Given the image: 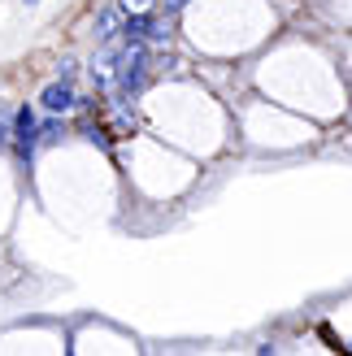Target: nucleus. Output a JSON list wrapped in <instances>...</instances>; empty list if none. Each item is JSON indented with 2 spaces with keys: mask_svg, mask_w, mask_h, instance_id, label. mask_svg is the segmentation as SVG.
<instances>
[{
  "mask_svg": "<svg viewBox=\"0 0 352 356\" xmlns=\"http://www.w3.org/2000/svg\"><path fill=\"white\" fill-rule=\"evenodd\" d=\"M26 5H35V0H26Z\"/></svg>",
  "mask_w": 352,
  "mask_h": 356,
  "instance_id": "6e6552de",
  "label": "nucleus"
},
{
  "mask_svg": "<svg viewBox=\"0 0 352 356\" xmlns=\"http://www.w3.org/2000/svg\"><path fill=\"white\" fill-rule=\"evenodd\" d=\"M13 144H17V152H22V161H31L35 144H40V122H35L31 104H22V109L13 113Z\"/></svg>",
  "mask_w": 352,
  "mask_h": 356,
  "instance_id": "f257e3e1",
  "label": "nucleus"
},
{
  "mask_svg": "<svg viewBox=\"0 0 352 356\" xmlns=\"http://www.w3.org/2000/svg\"><path fill=\"white\" fill-rule=\"evenodd\" d=\"M57 79H61V83L74 79V61H61V65H57Z\"/></svg>",
  "mask_w": 352,
  "mask_h": 356,
  "instance_id": "39448f33",
  "label": "nucleus"
},
{
  "mask_svg": "<svg viewBox=\"0 0 352 356\" xmlns=\"http://www.w3.org/2000/svg\"><path fill=\"white\" fill-rule=\"evenodd\" d=\"M0 144H5V127H0Z\"/></svg>",
  "mask_w": 352,
  "mask_h": 356,
  "instance_id": "0eeeda50",
  "label": "nucleus"
},
{
  "mask_svg": "<svg viewBox=\"0 0 352 356\" xmlns=\"http://www.w3.org/2000/svg\"><path fill=\"white\" fill-rule=\"evenodd\" d=\"M57 135H61V118H48L40 127V139H57Z\"/></svg>",
  "mask_w": 352,
  "mask_h": 356,
  "instance_id": "20e7f679",
  "label": "nucleus"
},
{
  "mask_svg": "<svg viewBox=\"0 0 352 356\" xmlns=\"http://www.w3.org/2000/svg\"><path fill=\"white\" fill-rule=\"evenodd\" d=\"M183 5H187V0H161V9H166V13H179Z\"/></svg>",
  "mask_w": 352,
  "mask_h": 356,
  "instance_id": "423d86ee",
  "label": "nucleus"
},
{
  "mask_svg": "<svg viewBox=\"0 0 352 356\" xmlns=\"http://www.w3.org/2000/svg\"><path fill=\"white\" fill-rule=\"evenodd\" d=\"M122 22H127V17H122V9H104V13L96 17V40H104V44H109L113 35L122 31Z\"/></svg>",
  "mask_w": 352,
  "mask_h": 356,
  "instance_id": "7ed1b4c3",
  "label": "nucleus"
},
{
  "mask_svg": "<svg viewBox=\"0 0 352 356\" xmlns=\"http://www.w3.org/2000/svg\"><path fill=\"white\" fill-rule=\"evenodd\" d=\"M40 104L48 113H65V109H74V92H70V83H48L44 87V96H40Z\"/></svg>",
  "mask_w": 352,
  "mask_h": 356,
  "instance_id": "f03ea898",
  "label": "nucleus"
}]
</instances>
